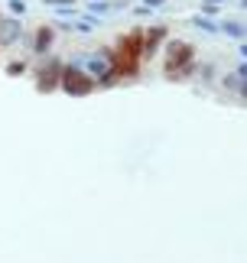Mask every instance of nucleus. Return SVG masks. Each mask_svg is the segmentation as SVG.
Listing matches in <instances>:
<instances>
[{
	"label": "nucleus",
	"instance_id": "4468645a",
	"mask_svg": "<svg viewBox=\"0 0 247 263\" xmlns=\"http://www.w3.org/2000/svg\"><path fill=\"white\" fill-rule=\"evenodd\" d=\"M218 10H221V4H205V0H202V10H199V13L202 16H218Z\"/></svg>",
	"mask_w": 247,
	"mask_h": 263
},
{
	"label": "nucleus",
	"instance_id": "f03ea898",
	"mask_svg": "<svg viewBox=\"0 0 247 263\" xmlns=\"http://www.w3.org/2000/svg\"><path fill=\"white\" fill-rule=\"evenodd\" d=\"M163 52H166V62H163V72H166V78L176 72V68L195 62V46L185 43V39H166V43H163Z\"/></svg>",
	"mask_w": 247,
	"mask_h": 263
},
{
	"label": "nucleus",
	"instance_id": "1a4fd4ad",
	"mask_svg": "<svg viewBox=\"0 0 247 263\" xmlns=\"http://www.w3.org/2000/svg\"><path fill=\"white\" fill-rule=\"evenodd\" d=\"M195 75H199V82H202V85H211L218 72H215V65H211V62H199V68H195Z\"/></svg>",
	"mask_w": 247,
	"mask_h": 263
},
{
	"label": "nucleus",
	"instance_id": "a211bd4d",
	"mask_svg": "<svg viewBox=\"0 0 247 263\" xmlns=\"http://www.w3.org/2000/svg\"><path fill=\"white\" fill-rule=\"evenodd\" d=\"M238 52H241V59H247V39H241V46H238Z\"/></svg>",
	"mask_w": 247,
	"mask_h": 263
},
{
	"label": "nucleus",
	"instance_id": "39448f33",
	"mask_svg": "<svg viewBox=\"0 0 247 263\" xmlns=\"http://www.w3.org/2000/svg\"><path fill=\"white\" fill-rule=\"evenodd\" d=\"M23 16H0V49H10V46H20L23 43Z\"/></svg>",
	"mask_w": 247,
	"mask_h": 263
},
{
	"label": "nucleus",
	"instance_id": "9b49d317",
	"mask_svg": "<svg viewBox=\"0 0 247 263\" xmlns=\"http://www.w3.org/2000/svg\"><path fill=\"white\" fill-rule=\"evenodd\" d=\"M26 68H29L26 59H13V62H7V75H23Z\"/></svg>",
	"mask_w": 247,
	"mask_h": 263
},
{
	"label": "nucleus",
	"instance_id": "dca6fc26",
	"mask_svg": "<svg viewBox=\"0 0 247 263\" xmlns=\"http://www.w3.org/2000/svg\"><path fill=\"white\" fill-rule=\"evenodd\" d=\"M234 72H238V78H247V59H244V62H241L238 68H234Z\"/></svg>",
	"mask_w": 247,
	"mask_h": 263
},
{
	"label": "nucleus",
	"instance_id": "f257e3e1",
	"mask_svg": "<svg viewBox=\"0 0 247 263\" xmlns=\"http://www.w3.org/2000/svg\"><path fill=\"white\" fill-rule=\"evenodd\" d=\"M59 88L65 91V95H72V98H85V95H91V91H98V82L81 68V55H75L72 62L62 65Z\"/></svg>",
	"mask_w": 247,
	"mask_h": 263
},
{
	"label": "nucleus",
	"instance_id": "20e7f679",
	"mask_svg": "<svg viewBox=\"0 0 247 263\" xmlns=\"http://www.w3.org/2000/svg\"><path fill=\"white\" fill-rule=\"evenodd\" d=\"M23 43L29 46V52H33L36 59L49 55L52 46H56V23H39L33 36H23Z\"/></svg>",
	"mask_w": 247,
	"mask_h": 263
},
{
	"label": "nucleus",
	"instance_id": "0eeeda50",
	"mask_svg": "<svg viewBox=\"0 0 247 263\" xmlns=\"http://www.w3.org/2000/svg\"><path fill=\"white\" fill-rule=\"evenodd\" d=\"M221 33L224 36H231V39H238V43H241V39H247V23H241V20H221Z\"/></svg>",
	"mask_w": 247,
	"mask_h": 263
},
{
	"label": "nucleus",
	"instance_id": "f8f14e48",
	"mask_svg": "<svg viewBox=\"0 0 247 263\" xmlns=\"http://www.w3.org/2000/svg\"><path fill=\"white\" fill-rule=\"evenodd\" d=\"M7 7H10V13H13V16H26V0H7Z\"/></svg>",
	"mask_w": 247,
	"mask_h": 263
},
{
	"label": "nucleus",
	"instance_id": "aec40b11",
	"mask_svg": "<svg viewBox=\"0 0 247 263\" xmlns=\"http://www.w3.org/2000/svg\"><path fill=\"white\" fill-rule=\"evenodd\" d=\"M238 7H241V10H247V0H238Z\"/></svg>",
	"mask_w": 247,
	"mask_h": 263
},
{
	"label": "nucleus",
	"instance_id": "9d476101",
	"mask_svg": "<svg viewBox=\"0 0 247 263\" xmlns=\"http://www.w3.org/2000/svg\"><path fill=\"white\" fill-rule=\"evenodd\" d=\"M238 85H241L238 72H224V75H221V88H224V91H231V95H238Z\"/></svg>",
	"mask_w": 247,
	"mask_h": 263
},
{
	"label": "nucleus",
	"instance_id": "7ed1b4c3",
	"mask_svg": "<svg viewBox=\"0 0 247 263\" xmlns=\"http://www.w3.org/2000/svg\"><path fill=\"white\" fill-rule=\"evenodd\" d=\"M62 59L56 55H43L39 59V68H36V91H43V95H49V91L59 88V78H62Z\"/></svg>",
	"mask_w": 247,
	"mask_h": 263
},
{
	"label": "nucleus",
	"instance_id": "2eb2a0df",
	"mask_svg": "<svg viewBox=\"0 0 247 263\" xmlns=\"http://www.w3.org/2000/svg\"><path fill=\"white\" fill-rule=\"evenodd\" d=\"M133 13H137V16H153V10L147 4H140V7H133Z\"/></svg>",
	"mask_w": 247,
	"mask_h": 263
},
{
	"label": "nucleus",
	"instance_id": "6ab92c4d",
	"mask_svg": "<svg viewBox=\"0 0 247 263\" xmlns=\"http://www.w3.org/2000/svg\"><path fill=\"white\" fill-rule=\"evenodd\" d=\"M205 4H231V0H205Z\"/></svg>",
	"mask_w": 247,
	"mask_h": 263
},
{
	"label": "nucleus",
	"instance_id": "6e6552de",
	"mask_svg": "<svg viewBox=\"0 0 247 263\" xmlns=\"http://www.w3.org/2000/svg\"><path fill=\"white\" fill-rule=\"evenodd\" d=\"M189 26H195V29H202V33H208V36H218V33H221V26L215 23L211 16H202V13H195V16H189Z\"/></svg>",
	"mask_w": 247,
	"mask_h": 263
},
{
	"label": "nucleus",
	"instance_id": "f3484780",
	"mask_svg": "<svg viewBox=\"0 0 247 263\" xmlns=\"http://www.w3.org/2000/svg\"><path fill=\"white\" fill-rule=\"evenodd\" d=\"M238 95L247 101V78H241V85H238Z\"/></svg>",
	"mask_w": 247,
	"mask_h": 263
},
{
	"label": "nucleus",
	"instance_id": "ddd939ff",
	"mask_svg": "<svg viewBox=\"0 0 247 263\" xmlns=\"http://www.w3.org/2000/svg\"><path fill=\"white\" fill-rule=\"evenodd\" d=\"M43 4L52 10H75V0H43Z\"/></svg>",
	"mask_w": 247,
	"mask_h": 263
},
{
	"label": "nucleus",
	"instance_id": "423d86ee",
	"mask_svg": "<svg viewBox=\"0 0 247 263\" xmlns=\"http://www.w3.org/2000/svg\"><path fill=\"white\" fill-rule=\"evenodd\" d=\"M166 39H169V26H163V23L147 26V29H143V59L160 55V49H163Z\"/></svg>",
	"mask_w": 247,
	"mask_h": 263
}]
</instances>
